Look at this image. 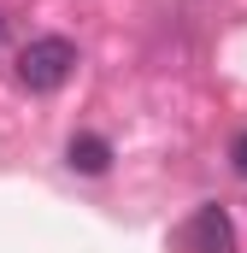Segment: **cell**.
Here are the masks:
<instances>
[{
    "label": "cell",
    "instance_id": "obj_3",
    "mask_svg": "<svg viewBox=\"0 0 247 253\" xmlns=\"http://www.w3.org/2000/svg\"><path fill=\"white\" fill-rule=\"evenodd\" d=\"M71 171H82V177H106V165H112V141L106 135H94V129H82V135H71Z\"/></svg>",
    "mask_w": 247,
    "mask_h": 253
},
{
    "label": "cell",
    "instance_id": "obj_4",
    "mask_svg": "<svg viewBox=\"0 0 247 253\" xmlns=\"http://www.w3.org/2000/svg\"><path fill=\"white\" fill-rule=\"evenodd\" d=\"M230 165H236V171H242V177H247V129H242V135H236V141H230Z\"/></svg>",
    "mask_w": 247,
    "mask_h": 253
},
{
    "label": "cell",
    "instance_id": "obj_5",
    "mask_svg": "<svg viewBox=\"0 0 247 253\" xmlns=\"http://www.w3.org/2000/svg\"><path fill=\"white\" fill-rule=\"evenodd\" d=\"M0 36H6V18H0Z\"/></svg>",
    "mask_w": 247,
    "mask_h": 253
},
{
    "label": "cell",
    "instance_id": "obj_2",
    "mask_svg": "<svg viewBox=\"0 0 247 253\" xmlns=\"http://www.w3.org/2000/svg\"><path fill=\"white\" fill-rule=\"evenodd\" d=\"M188 253H236V230L224 206H200L188 218Z\"/></svg>",
    "mask_w": 247,
    "mask_h": 253
},
{
    "label": "cell",
    "instance_id": "obj_1",
    "mask_svg": "<svg viewBox=\"0 0 247 253\" xmlns=\"http://www.w3.org/2000/svg\"><path fill=\"white\" fill-rule=\"evenodd\" d=\"M71 71H77V47H71L65 36H36V42L18 53V83H24L30 94H53V88H65Z\"/></svg>",
    "mask_w": 247,
    "mask_h": 253
}]
</instances>
